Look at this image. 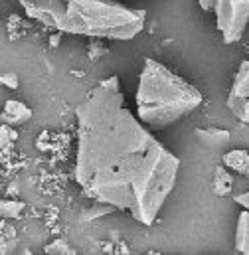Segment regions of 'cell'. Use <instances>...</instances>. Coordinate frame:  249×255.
Segmentation results:
<instances>
[{"label": "cell", "mask_w": 249, "mask_h": 255, "mask_svg": "<svg viewBox=\"0 0 249 255\" xmlns=\"http://www.w3.org/2000/svg\"><path fill=\"white\" fill-rule=\"evenodd\" d=\"M75 119V182L81 192L152 226L176 186L180 158L124 105L117 75L89 89Z\"/></svg>", "instance_id": "6da1fadb"}, {"label": "cell", "mask_w": 249, "mask_h": 255, "mask_svg": "<svg viewBox=\"0 0 249 255\" xmlns=\"http://www.w3.org/2000/svg\"><path fill=\"white\" fill-rule=\"evenodd\" d=\"M28 18L62 34L132 40L144 30L146 12L115 0H18Z\"/></svg>", "instance_id": "7a4b0ae2"}, {"label": "cell", "mask_w": 249, "mask_h": 255, "mask_svg": "<svg viewBox=\"0 0 249 255\" xmlns=\"http://www.w3.org/2000/svg\"><path fill=\"white\" fill-rule=\"evenodd\" d=\"M198 87L168 69L164 64L146 58L136 85V117L150 128L160 130L184 119L202 105Z\"/></svg>", "instance_id": "3957f363"}, {"label": "cell", "mask_w": 249, "mask_h": 255, "mask_svg": "<svg viewBox=\"0 0 249 255\" xmlns=\"http://www.w3.org/2000/svg\"><path fill=\"white\" fill-rule=\"evenodd\" d=\"M200 8L214 14L224 44H238L249 24V0H198Z\"/></svg>", "instance_id": "277c9868"}, {"label": "cell", "mask_w": 249, "mask_h": 255, "mask_svg": "<svg viewBox=\"0 0 249 255\" xmlns=\"http://www.w3.org/2000/svg\"><path fill=\"white\" fill-rule=\"evenodd\" d=\"M228 109L238 121L249 123V60H244L234 75L228 93Z\"/></svg>", "instance_id": "5b68a950"}, {"label": "cell", "mask_w": 249, "mask_h": 255, "mask_svg": "<svg viewBox=\"0 0 249 255\" xmlns=\"http://www.w3.org/2000/svg\"><path fill=\"white\" fill-rule=\"evenodd\" d=\"M0 119H2V123L10 125V127H18V125H22V123L32 119V109L26 103H22V101L10 99V101L4 103Z\"/></svg>", "instance_id": "8992f818"}, {"label": "cell", "mask_w": 249, "mask_h": 255, "mask_svg": "<svg viewBox=\"0 0 249 255\" xmlns=\"http://www.w3.org/2000/svg\"><path fill=\"white\" fill-rule=\"evenodd\" d=\"M224 166L228 170H232V172L249 176V152L248 150H242V148L228 150L224 154Z\"/></svg>", "instance_id": "52a82bcc"}, {"label": "cell", "mask_w": 249, "mask_h": 255, "mask_svg": "<svg viewBox=\"0 0 249 255\" xmlns=\"http://www.w3.org/2000/svg\"><path fill=\"white\" fill-rule=\"evenodd\" d=\"M234 248H236L238 254L249 255V210H244V212L238 216Z\"/></svg>", "instance_id": "ba28073f"}, {"label": "cell", "mask_w": 249, "mask_h": 255, "mask_svg": "<svg viewBox=\"0 0 249 255\" xmlns=\"http://www.w3.org/2000/svg\"><path fill=\"white\" fill-rule=\"evenodd\" d=\"M196 136H198L204 144H208V146H212V148H220V146H224V144L230 142V132H228L226 128H218V127L198 128V130H196Z\"/></svg>", "instance_id": "9c48e42d"}, {"label": "cell", "mask_w": 249, "mask_h": 255, "mask_svg": "<svg viewBox=\"0 0 249 255\" xmlns=\"http://www.w3.org/2000/svg\"><path fill=\"white\" fill-rule=\"evenodd\" d=\"M212 186H214V192H216L218 196H228V194L232 192V188H234V178H232V174L228 172L226 166H218V168H216Z\"/></svg>", "instance_id": "30bf717a"}, {"label": "cell", "mask_w": 249, "mask_h": 255, "mask_svg": "<svg viewBox=\"0 0 249 255\" xmlns=\"http://www.w3.org/2000/svg\"><path fill=\"white\" fill-rule=\"evenodd\" d=\"M24 212L22 202H12V200H0V218L4 220H14Z\"/></svg>", "instance_id": "8fae6325"}, {"label": "cell", "mask_w": 249, "mask_h": 255, "mask_svg": "<svg viewBox=\"0 0 249 255\" xmlns=\"http://www.w3.org/2000/svg\"><path fill=\"white\" fill-rule=\"evenodd\" d=\"M14 138H16V132L12 130V127L6 125V123H2V125H0V148L8 146Z\"/></svg>", "instance_id": "7c38bea8"}, {"label": "cell", "mask_w": 249, "mask_h": 255, "mask_svg": "<svg viewBox=\"0 0 249 255\" xmlns=\"http://www.w3.org/2000/svg\"><path fill=\"white\" fill-rule=\"evenodd\" d=\"M46 252H48V254H73L71 248H69L63 240H58V242H54L52 246H48Z\"/></svg>", "instance_id": "4fadbf2b"}, {"label": "cell", "mask_w": 249, "mask_h": 255, "mask_svg": "<svg viewBox=\"0 0 249 255\" xmlns=\"http://www.w3.org/2000/svg\"><path fill=\"white\" fill-rule=\"evenodd\" d=\"M0 83L6 85V87H10V89H18V85H20L16 73H2L0 75Z\"/></svg>", "instance_id": "5bb4252c"}, {"label": "cell", "mask_w": 249, "mask_h": 255, "mask_svg": "<svg viewBox=\"0 0 249 255\" xmlns=\"http://www.w3.org/2000/svg\"><path fill=\"white\" fill-rule=\"evenodd\" d=\"M234 200H236V204H240L244 210H249V190L248 192H242V194H238Z\"/></svg>", "instance_id": "9a60e30c"}]
</instances>
